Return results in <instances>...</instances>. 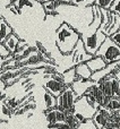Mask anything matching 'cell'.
<instances>
[{"label": "cell", "instance_id": "cell-1", "mask_svg": "<svg viewBox=\"0 0 120 129\" xmlns=\"http://www.w3.org/2000/svg\"><path fill=\"white\" fill-rule=\"evenodd\" d=\"M82 35L67 23H62L56 31V45L64 56L74 51Z\"/></svg>", "mask_w": 120, "mask_h": 129}, {"label": "cell", "instance_id": "cell-2", "mask_svg": "<svg viewBox=\"0 0 120 129\" xmlns=\"http://www.w3.org/2000/svg\"><path fill=\"white\" fill-rule=\"evenodd\" d=\"M99 110V108H96L95 105H93L85 95L78 98V100L76 101L75 107H74L73 113L75 116V118L77 119V121L79 123L84 122L85 120L88 119H93L95 112Z\"/></svg>", "mask_w": 120, "mask_h": 129}, {"label": "cell", "instance_id": "cell-3", "mask_svg": "<svg viewBox=\"0 0 120 129\" xmlns=\"http://www.w3.org/2000/svg\"><path fill=\"white\" fill-rule=\"evenodd\" d=\"M95 56L102 57L107 63H112L120 60V47L111 40L110 36H107L105 41L102 43Z\"/></svg>", "mask_w": 120, "mask_h": 129}, {"label": "cell", "instance_id": "cell-4", "mask_svg": "<svg viewBox=\"0 0 120 129\" xmlns=\"http://www.w3.org/2000/svg\"><path fill=\"white\" fill-rule=\"evenodd\" d=\"M82 41L84 43V47L86 49V51L92 56H95V53L98 52V50L100 49V47L102 45V43L105 41L107 35L103 33V31L99 27L94 33L92 34H83L82 35Z\"/></svg>", "mask_w": 120, "mask_h": 129}, {"label": "cell", "instance_id": "cell-5", "mask_svg": "<svg viewBox=\"0 0 120 129\" xmlns=\"http://www.w3.org/2000/svg\"><path fill=\"white\" fill-rule=\"evenodd\" d=\"M77 100L78 96L71 88V86H67V88L57 98V108L64 112H71Z\"/></svg>", "mask_w": 120, "mask_h": 129}, {"label": "cell", "instance_id": "cell-6", "mask_svg": "<svg viewBox=\"0 0 120 129\" xmlns=\"http://www.w3.org/2000/svg\"><path fill=\"white\" fill-rule=\"evenodd\" d=\"M98 84L107 98H120V82L114 77V75L103 78Z\"/></svg>", "mask_w": 120, "mask_h": 129}, {"label": "cell", "instance_id": "cell-7", "mask_svg": "<svg viewBox=\"0 0 120 129\" xmlns=\"http://www.w3.org/2000/svg\"><path fill=\"white\" fill-rule=\"evenodd\" d=\"M70 54H71V67H75V66H77V64L83 63V62H87V61L91 60L94 57L86 51L82 39L78 41V43L76 44L74 51L71 52Z\"/></svg>", "mask_w": 120, "mask_h": 129}, {"label": "cell", "instance_id": "cell-8", "mask_svg": "<svg viewBox=\"0 0 120 129\" xmlns=\"http://www.w3.org/2000/svg\"><path fill=\"white\" fill-rule=\"evenodd\" d=\"M113 113L114 112L109 110L107 107H100L98 111L95 112V114H94L92 120L94 121V123H95V126L98 127V129H103L109 125Z\"/></svg>", "mask_w": 120, "mask_h": 129}, {"label": "cell", "instance_id": "cell-9", "mask_svg": "<svg viewBox=\"0 0 120 129\" xmlns=\"http://www.w3.org/2000/svg\"><path fill=\"white\" fill-rule=\"evenodd\" d=\"M67 88V85L61 80H58L53 77H49L44 83V89L58 98L60 94Z\"/></svg>", "mask_w": 120, "mask_h": 129}, {"label": "cell", "instance_id": "cell-10", "mask_svg": "<svg viewBox=\"0 0 120 129\" xmlns=\"http://www.w3.org/2000/svg\"><path fill=\"white\" fill-rule=\"evenodd\" d=\"M45 120H47L48 125H54V123H61L65 122V118H66V112L62 110L54 108V109L45 110L44 111Z\"/></svg>", "mask_w": 120, "mask_h": 129}, {"label": "cell", "instance_id": "cell-11", "mask_svg": "<svg viewBox=\"0 0 120 129\" xmlns=\"http://www.w3.org/2000/svg\"><path fill=\"white\" fill-rule=\"evenodd\" d=\"M94 84H95V82H93L92 79H82V78H78L77 80H75V82L73 83L71 88L77 94L78 98H80V96L85 95L86 92L88 91Z\"/></svg>", "mask_w": 120, "mask_h": 129}, {"label": "cell", "instance_id": "cell-12", "mask_svg": "<svg viewBox=\"0 0 120 129\" xmlns=\"http://www.w3.org/2000/svg\"><path fill=\"white\" fill-rule=\"evenodd\" d=\"M87 92H88V93L91 94L96 101H98L99 104H100L101 107H105V105H107V103H108V101H109L110 98H107V96L103 94V92L101 91V88H100V86H99L98 83H95V84H94Z\"/></svg>", "mask_w": 120, "mask_h": 129}, {"label": "cell", "instance_id": "cell-13", "mask_svg": "<svg viewBox=\"0 0 120 129\" xmlns=\"http://www.w3.org/2000/svg\"><path fill=\"white\" fill-rule=\"evenodd\" d=\"M110 16H111V20L104 32L107 36H111L112 34H114L120 29V15L110 11Z\"/></svg>", "mask_w": 120, "mask_h": 129}, {"label": "cell", "instance_id": "cell-14", "mask_svg": "<svg viewBox=\"0 0 120 129\" xmlns=\"http://www.w3.org/2000/svg\"><path fill=\"white\" fill-rule=\"evenodd\" d=\"M86 63H87V66L89 67V69L92 70V73H96V71H99V70H102L108 64L102 57H99V56H94L93 58L87 61Z\"/></svg>", "mask_w": 120, "mask_h": 129}, {"label": "cell", "instance_id": "cell-15", "mask_svg": "<svg viewBox=\"0 0 120 129\" xmlns=\"http://www.w3.org/2000/svg\"><path fill=\"white\" fill-rule=\"evenodd\" d=\"M75 70L78 78H82V79H91L92 75H93V73H92V70L89 69V67L87 66L86 62H83L75 66Z\"/></svg>", "mask_w": 120, "mask_h": 129}, {"label": "cell", "instance_id": "cell-16", "mask_svg": "<svg viewBox=\"0 0 120 129\" xmlns=\"http://www.w3.org/2000/svg\"><path fill=\"white\" fill-rule=\"evenodd\" d=\"M61 74H62V80H64V83L67 86H71L73 83L78 79V76H77V74H76L75 67L68 68L66 71H64V73H61Z\"/></svg>", "mask_w": 120, "mask_h": 129}, {"label": "cell", "instance_id": "cell-17", "mask_svg": "<svg viewBox=\"0 0 120 129\" xmlns=\"http://www.w3.org/2000/svg\"><path fill=\"white\" fill-rule=\"evenodd\" d=\"M10 34H13V28L9 26L5 18H1L0 19V43H4Z\"/></svg>", "mask_w": 120, "mask_h": 129}, {"label": "cell", "instance_id": "cell-18", "mask_svg": "<svg viewBox=\"0 0 120 129\" xmlns=\"http://www.w3.org/2000/svg\"><path fill=\"white\" fill-rule=\"evenodd\" d=\"M19 41H20L19 38H18L16 34L13 33L6 39V41L4 42V44L6 45V48L10 51V53L14 54L16 52V49H17V45H18V43H19Z\"/></svg>", "mask_w": 120, "mask_h": 129}, {"label": "cell", "instance_id": "cell-19", "mask_svg": "<svg viewBox=\"0 0 120 129\" xmlns=\"http://www.w3.org/2000/svg\"><path fill=\"white\" fill-rule=\"evenodd\" d=\"M61 5V2L59 0H49V1H45L42 4V8L44 9V11L50 15V14H54L57 10V8Z\"/></svg>", "mask_w": 120, "mask_h": 129}, {"label": "cell", "instance_id": "cell-20", "mask_svg": "<svg viewBox=\"0 0 120 129\" xmlns=\"http://www.w3.org/2000/svg\"><path fill=\"white\" fill-rule=\"evenodd\" d=\"M44 105H45V110L57 108V98L54 95H52L51 93H49L48 91H45V89H44Z\"/></svg>", "mask_w": 120, "mask_h": 129}, {"label": "cell", "instance_id": "cell-21", "mask_svg": "<svg viewBox=\"0 0 120 129\" xmlns=\"http://www.w3.org/2000/svg\"><path fill=\"white\" fill-rule=\"evenodd\" d=\"M29 45L26 43V41H23V40H20L19 41V43H18V45H17V49H16V52L14 53V57H15V59H19V58H22L23 56L25 54V52L27 51V50L29 49Z\"/></svg>", "mask_w": 120, "mask_h": 129}, {"label": "cell", "instance_id": "cell-22", "mask_svg": "<svg viewBox=\"0 0 120 129\" xmlns=\"http://www.w3.org/2000/svg\"><path fill=\"white\" fill-rule=\"evenodd\" d=\"M65 123L68 125L70 129H76L79 126V122L77 121V119L75 118L73 111L71 112H66V118H65Z\"/></svg>", "mask_w": 120, "mask_h": 129}, {"label": "cell", "instance_id": "cell-23", "mask_svg": "<svg viewBox=\"0 0 120 129\" xmlns=\"http://www.w3.org/2000/svg\"><path fill=\"white\" fill-rule=\"evenodd\" d=\"M105 107L112 112H118L120 110V98H110Z\"/></svg>", "mask_w": 120, "mask_h": 129}, {"label": "cell", "instance_id": "cell-24", "mask_svg": "<svg viewBox=\"0 0 120 129\" xmlns=\"http://www.w3.org/2000/svg\"><path fill=\"white\" fill-rule=\"evenodd\" d=\"M35 107H36L35 102L32 100V101H29L27 104H25L24 107H22L20 109H18L17 111L15 112V114H14V116H22V114L26 113V112L29 111V110H34V109H35Z\"/></svg>", "mask_w": 120, "mask_h": 129}, {"label": "cell", "instance_id": "cell-25", "mask_svg": "<svg viewBox=\"0 0 120 129\" xmlns=\"http://www.w3.org/2000/svg\"><path fill=\"white\" fill-rule=\"evenodd\" d=\"M18 9H23L24 7H33L34 4H36L35 0H16L13 2Z\"/></svg>", "mask_w": 120, "mask_h": 129}, {"label": "cell", "instance_id": "cell-26", "mask_svg": "<svg viewBox=\"0 0 120 129\" xmlns=\"http://www.w3.org/2000/svg\"><path fill=\"white\" fill-rule=\"evenodd\" d=\"M70 5L78 7H92L95 5V0H71Z\"/></svg>", "mask_w": 120, "mask_h": 129}, {"label": "cell", "instance_id": "cell-27", "mask_svg": "<svg viewBox=\"0 0 120 129\" xmlns=\"http://www.w3.org/2000/svg\"><path fill=\"white\" fill-rule=\"evenodd\" d=\"M76 129H98V127L95 126V123L92 119H88V120H85L84 122L79 123V126Z\"/></svg>", "mask_w": 120, "mask_h": 129}, {"label": "cell", "instance_id": "cell-28", "mask_svg": "<svg viewBox=\"0 0 120 129\" xmlns=\"http://www.w3.org/2000/svg\"><path fill=\"white\" fill-rule=\"evenodd\" d=\"M114 0H95V5L102 9H108L109 10L111 5L113 4Z\"/></svg>", "mask_w": 120, "mask_h": 129}, {"label": "cell", "instance_id": "cell-29", "mask_svg": "<svg viewBox=\"0 0 120 129\" xmlns=\"http://www.w3.org/2000/svg\"><path fill=\"white\" fill-rule=\"evenodd\" d=\"M109 10L112 11V13H116V14H118V15H120V0H114Z\"/></svg>", "mask_w": 120, "mask_h": 129}, {"label": "cell", "instance_id": "cell-30", "mask_svg": "<svg viewBox=\"0 0 120 129\" xmlns=\"http://www.w3.org/2000/svg\"><path fill=\"white\" fill-rule=\"evenodd\" d=\"M10 54H11L10 51L6 48V45H5L4 43H0V56L5 59V58H7V57H9Z\"/></svg>", "mask_w": 120, "mask_h": 129}, {"label": "cell", "instance_id": "cell-31", "mask_svg": "<svg viewBox=\"0 0 120 129\" xmlns=\"http://www.w3.org/2000/svg\"><path fill=\"white\" fill-rule=\"evenodd\" d=\"M48 129H70L68 125L65 122L61 123H54V125H48Z\"/></svg>", "mask_w": 120, "mask_h": 129}, {"label": "cell", "instance_id": "cell-32", "mask_svg": "<svg viewBox=\"0 0 120 129\" xmlns=\"http://www.w3.org/2000/svg\"><path fill=\"white\" fill-rule=\"evenodd\" d=\"M7 8H8V10H10V11H11V14H14V15H19V14H20V10L15 6V5L13 4V2H11V4L9 5V6L7 7Z\"/></svg>", "mask_w": 120, "mask_h": 129}, {"label": "cell", "instance_id": "cell-33", "mask_svg": "<svg viewBox=\"0 0 120 129\" xmlns=\"http://www.w3.org/2000/svg\"><path fill=\"white\" fill-rule=\"evenodd\" d=\"M110 38H111V40L113 41L114 43H117V44L120 47V29H119L118 32H116L114 34H112Z\"/></svg>", "mask_w": 120, "mask_h": 129}, {"label": "cell", "instance_id": "cell-34", "mask_svg": "<svg viewBox=\"0 0 120 129\" xmlns=\"http://www.w3.org/2000/svg\"><path fill=\"white\" fill-rule=\"evenodd\" d=\"M6 87H7L6 83H5L4 80L0 79V92H1L2 94H5V91H6Z\"/></svg>", "mask_w": 120, "mask_h": 129}, {"label": "cell", "instance_id": "cell-35", "mask_svg": "<svg viewBox=\"0 0 120 129\" xmlns=\"http://www.w3.org/2000/svg\"><path fill=\"white\" fill-rule=\"evenodd\" d=\"M4 64H5V59L0 56V71H1L2 68H4Z\"/></svg>", "mask_w": 120, "mask_h": 129}, {"label": "cell", "instance_id": "cell-36", "mask_svg": "<svg viewBox=\"0 0 120 129\" xmlns=\"http://www.w3.org/2000/svg\"><path fill=\"white\" fill-rule=\"evenodd\" d=\"M113 75H114V77H116V78H117V79H118V80H119V82H120V70H117V71H116V73H114V74H113Z\"/></svg>", "mask_w": 120, "mask_h": 129}, {"label": "cell", "instance_id": "cell-37", "mask_svg": "<svg viewBox=\"0 0 120 129\" xmlns=\"http://www.w3.org/2000/svg\"><path fill=\"white\" fill-rule=\"evenodd\" d=\"M61 4H70V1L71 0H59Z\"/></svg>", "mask_w": 120, "mask_h": 129}, {"label": "cell", "instance_id": "cell-38", "mask_svg": "<svg viewBox=\"0 0 120 129\" xmlns=\"http://www.w3.org/2000/svg\"><path fill=\"white\" fill-rule=\"evenodd\" d=\"M35 1H36V2H39V4H41V5H42L43 2H45V1H49V0H35Z\"/></svg>", "mask_w": 120, "mask_h": 129}, {"label": "cell", "instance_id": "cell-39", "mask_svg": "<svg viewBox=\"0 0 120 129\" xmlns=\"http://www.w3.org/2000/svg\"><path fill=\"white\" fill-rule=\"evenodd\" d=\"M2 98H4V94H2V93H1V92H0V100H1V99H2Z\"/></svg>", "mask_w": 120, "mask_h": 129}, {"label": "cell", "instance_id": "cell-40", "mask_svg": "<svg viewBox=\"0 0 120 129\" xmlns=\"http://www.w3.org/2000/svg\"><path fill=\"white\" fill-rule=\"evenodd\" d=\"M14 1H16V0H9V2H14Z\"/></svg>", "mask_w": 120, "mask_h": 129}, {"label": "cell", "instance_id": "cell-41", "mask_svg": "<svg viewBox=\"0 0 120 129\" xmlns=\"http://www.w3.org/2000/svg\"><path fill=\"white\" fill-rule=\"evenodd\" d=\"M117 113H118V116L120 117V110H119V111H118V112H117Z\"/></svg>", "mask_w": 120, "mask_h": 129}, {"label": "cell", "instance_id": "cell-42", "mask_svg": "<svg viewBox=\"0 0 120 129\" xmlns=\"http://www.w3.org/2000/svg\"><path fill=\"white\" fill-rule=\"evenodd\" d=\"M1 18H2V16H1V13H0V19H1Z\"/></svg>", "mask_w": 120, "mask_h": 129}]
</instances>
